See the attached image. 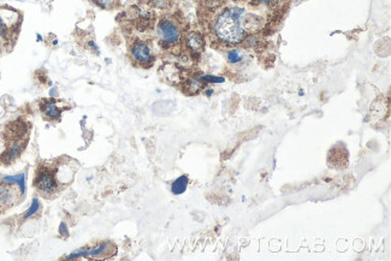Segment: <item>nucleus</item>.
<instances>
[{
	"label": "nucleus",
	"mask_w": 391,
	"mask_h": 261,
	"mask_svg": "<svg viewBox=\"0 0 391 261\" xmlns=\"http://www.w3.org/2000/svg\"><path fill=\"white\" fill-rule=\"evenodd\" d=\"M158 35L160 40L166 45H176L181 40V29H179L178 24L172 20V18L165 17L162 18L158 23Z\"/></svg>",
	"instance_id": "nucleus-5"
},
{
	"label": "nucleus",
	"mask_w": 391,
	"mask_h": 261,
	"mask_svg": "<svg viewBox=\"0 0 391 261\" xmlns=\"http://www.w3.org/2000/svg\"><path fill=\"white\" fill-rule=\"evenodd\" d=\"M227 59L231 63H239L240 60L242 59V56L240 55V52L237 50H232L231 52H229V55H227Z\"/></svg>",
	"instance_id": "nucleus-11"
},
{
	"label": "nucleus",
	"mask_w": 391,
	"mask_h": 261,
	"mask_svg": "<svg viewBox=\"0 0 391 261\" xmlns=\"http://www.w3.org/2000/svg\"><path fill=\"white\" fill-rule=\"evenodd\" d=\"M24 188L15 183L10 177L0 178V214L23 200Z\"/></svg>",
	"instance_id": "nucleus-4"
},
{
	"label": "nucleus",
	"mask_w": 391,
	"mask_h": 261,
	"mask_svg": "<svg viewBox=\"0 0 391 261\" xmlns=\"http://www.w3.org/2000/svg\"><path fill=\"white\" fill-rule=\"evenodd\" d=\"M41 111H43L45 118L49 120H57L62 116V110H60L58 105L52 100L43 101V104H41Z\"/></svg>",
	"instance_id": "nucleus-8"
},
{
	"label": "nucleus",
	"mask_w": 391,
	"mask_h": 261,
	"mask_svg": "<svg viewBox=\"0 0 391 261\" xmlns=\"http://www.w3.org/2000/svg\"><path fill=\"white\" fill-rule=\"evenodd\" d=\"M245 11L239 8H230L218 16L214 23V34L223 42L236 45L245 39Z\"/></svg>",
	"instance_id": "nucleus-3"
},
{
	"label": "nucleus",
	"mask_w": 391,
	"mask_h": 261,
	"mask_svg": "<svg viewBox=\"0 0 391 261\" xmlns=\"http://www.w3.org/2000/svg\"><path fill=\"white\" fill-rule=\"evenodd\" d=\"M260 2H262V3H272V2H273V0H260Z\"/></svg>",
	"instance_id": "nucleus-13"
},
{
	"label": "nucleus",
	"mask_w": 391,
	"mask_h": 261,
	"mask_svg": "<svg viewBox=\"0 0 391 261\" xmlns=\"http://www.w3.org/2000/svg\"><path fill=\"white\" fill-rule=\"evenodd\" d=\"M185 187H187V177H179L172 186V192L175 194H181L185 190Z\"/></svg>",
	"instance_id": "nucleus-9"
},
{
	"label": "nucleus",
	"mask_w": 391,
	"mask_h": 261,
	"mask_svg": "<svg viewBox=\"0 0 391 261\" xmlns=\"http://www.w3.org/2000/svg\"><path fill=\"white\" fill-rule=\"evenodd\" d=\"M30 136L29 124L14 120L0 130V166H10L22 157Z\"/></svg>",
	"instance_id": "nucleus-2"
},
{
	"label": "nucleus",
	"mask_w": 391,
	"mask_h": 261,
	"mask_svg": "<svg viewBox=\"0 0 391 261\" xmlns=\"http://www.w3.org/2000/svg\"><path fill=\"white\" fill-rule=\"evenodd\" d=\"M130 56L141 65H148L153 62L152 51H150L148 45L143 42V41H136L133 44L130 49Z\"/></svg>",
	"instance_id": "nucleus-7"
},
{
	"label": "nucleus",
	"mask_w": 391,
	"mask_h": 261,
	"mask_svg": "<svg viewBox=\"0 0 391 261\" xmlns=\"http://www.w3.org/2000/svg\"><path fill=\"white\" fill-rule=\"evenodd\" d=\"M188 44H189V46H190L193 50H198L199 47H200V45H201V40H200V37L198 36V35L193 34L188 39Z\"/></svg>",
	"instance_id": "nucleus-10"
},
{
	"label": "nucleus",
	"mask_w": 391,
	"mask_h": 261,
	"mask_svg": "<svg viewBox=\"0 0 391 261\" xmlns=\"http://www.w3.org/2000/svg\"><path fill=\"white\" fill-rule=\"evenodd\" d=\"M112 2H113V0H95V3H98V5L101 6V8H104V9L110 8V6L112 5Z\"/></svg>",
	"instance_id": "nucleus-12"
},
{
	"label": "nucleus",
	"mask_w": 391,
	"mask_h": 261,
	"mask_svg": "<svg viewBox=\"0 0 391 261\" xmlns=\"http://www.w3.org/2000/svg\"><path fill=\"white\" fill-rule=\"evenodd\" d=\"M20 24V16L14 10L0 11V39L9 40Z\"/></svg>",
	"instance_id": "nucleus-6"
},
{
	"label": "nucleus",
	"mask_w": 391,
	"mask_h": 261,
	"mask_svg": "<svg viewBox=\"0 0 391 261\" xmlns=\"http://www.w3.org/2000/svg\"><path fill=\"white\" fill-rule=\"evenodd\" d=\"M77 170L79 163L68 155L40 161L34 175V189L44 199H57L73 182Z\"/></svg>",
	"instance_id": "nucleus-1"
}]
</instances>
